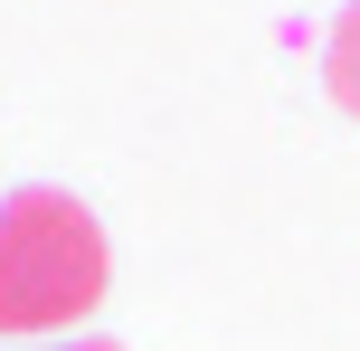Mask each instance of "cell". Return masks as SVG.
<instances>
[{"instance_id": "obj_1", "label": "cell", "mask_w": 360, "mask_h": 351, "mask_svg": "<svg viewBox=\"0 0 360 351\" xmlns=\"http://www.w3.org/2000/svg\"><path fill=\"white\" fill-rule=\"evenodd\" d=\"M105 228L76 190H10L0 200V342H57L105 304Z\"/></svg>"}, {"instance_id": "obj_2", "label": "cell", "mask_w": 360, "mask_h": 351, "mask_svg": "<svg viewBox=\"0 0 360 351\" xmlns=\"http://www.w3.org/2000/svg\"><path fill=\"white\" fill-rule=\"evenodd\" d=\"M323 86H332V105L360 114V0L342 19H332V48H323Z\"/></svg>"}, {"instance_id": "obj_3", "label": "cell", "mask_w": 360, "mask_h": 351, "mask_svg": "<svg viewBox=\"0 0 360 351\" xmlns=\"http://www.w3.org/2000/svg\"><path fill=\"white\" fill-rule=\"evenodd\" d=\"M19 351H124V342H76L67 333V342H19Z\"/></svg>"}]
</instances>
